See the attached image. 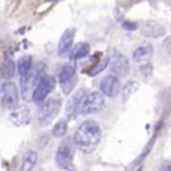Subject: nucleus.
I'll return each mask as SVG.
<instances>
[{"instance_id":"obj_1","label":"nucleus","mask_w":171,"mask_h":171,"mask_svg":"<svg viewBox=\"0 0 171 171\" xmlns=\"http://www.w3.org/2000/svg\"><path fill=\"white\" fill-rule=\"evenodd\" d=\"M101 138L102 131L98 123L93 120H87L76 129L73 141L78 150L84 154H90L98 147Z\"/></svg>"},{"instance_id":"obj_12","label":"nucleus","mask_w":171,"mask_h":171,"mask_svg":"<svg viewBox=\"0 0 171 171\" xmlns=\"http://www.w3.org/2000/svg\"><path fill=\"white\" fill-rule=\"evenodd\" d=\"M74 38H75V30L74 28H68L64 32V34L61 35L58 45V53L60 55H66L70 52L72 46L74 42Z\"/></svg>"},{"instance_id":"obj_5","label":"nucleus","mask_w":171,"mask_h":171,"mask_svg":"<svg viewBox=\"0 0 171 171\" xmlns=\"http://www.w3.org/2000/svg\"><path fill=\"white\" fill-rule=\"evenodd\" d=\"M104 97L100 92H90L89 94H86L83 97V101L81 103L80 112L82 115H92L101 112L104 108Z\"/></svg>"},{"instance_id":"obj_22","label":"nucleus","mask_w":171,"mask_h":171,"mask_svg":"<svg viewBox=\"0 0 171 171\" xmlns=\"http://www.w3.org/2000/svg\"><path fill=\"white\" fill-rule=\"evenodd\" d=\"M170 170H171V166L169 162H165L164 164H162L161 169H159V171H170Z\"/></svg>"},{"instance_id":"obj_4","label":"nucleus","mask_w":171,"mask_h":171,"mask_svg":"<svg viewBox=\"0 0 171 171\" xmlns=\"http://www.w3.org/2000/svg\"><path fill=\"white\" fill-rule=\"evenodd\" d=\"M55 84H56V81L52 75L42 76L38 81V83L35 84L34 92H33V95H32L33 102L36 103V104H41L47 98L49 94L54 90Z\"/></svg>"},{"instance_id":"obj_7","label":"nucleus","mask_w":171,"mask_h":171,"mask_svg":"<svg viewBox=\"0 0 171 171\" xmlns=\"http://www.w3.org/2000/svg\"><path fill=\"white\" fill-rule=\"evenodd\" d=\"M19 103V90L13 82L4 83L1 88V104L6 109H13Z\"/></svg>"},{"instance_id":"obj_17","label":"nucleus","mask_w":171,"mask_h":171,"mask_svg":"<svg viewBox=\"0 0 171 171\" xmlns=\"http://www.w3.org/2000/svg\"><path fill=\"white\" fill-rule=\"evenodd\" d=\"M152 54V46L151 45H144V46H140L136 50L132 53V58L134 61L136 62H141L150 58V55Z\"/></svg>"},{"instance_id":"obj_21","label":"nucleus","mask_w":171,"mask_h":171,"mask_svg":"<svg viewBox=\"0 0 171 171\" xmlns=\"http://www.w3.org/2000/svg\"><path fill=\"white\" fill-rule=\"evenodd\" d=\"M108 64H109V60L108 59H104V60H102V61H100L95 67H94L90 72H89V75L90 76H95V75H97L98 73H101L103 69L106 68L108 66Z\"/></svg>"},{"instance_id":"obj_16","label":"nucleus","mask_w":171,"mask_h":171,"mask_svg":"<svg viewBox=\"0 0 171 171\" xmlns=\"http://www.w3.org/2000/svg\"><path fill=\"white\" fill-rule=\"evenodd\" d=\"M75 73H76V69H75V66H74V64H64L59 72L60 84L74 80V78H75Z\"/></svg>"},{"instance_id":"obj_13","label":"nucleus","mask_w":171,"mask_h":171,"mask_svg":"<svg viewBox=\"0 0 171 171\" xmlns=\"http://www.w3.org/2000/svg\"><path fill=\"white\" fill-rule=\"evenodd\" d=\"M32 67H33V61H32V58L28 56V55L22 56L19 60V62H18V72H19L20 76H21L20 81L25 80L30 75L31 72H32Z\"/></svg>"},{"instance_id":"obj_23","label":"nucleus","mask_w":171,"mask_h":171,"mask_svg":"<svg viewBox=\"0 0 171 171\" xmlns=\"http://www.w3.org/2000/svg\"><path fill=\"white\" fill-rule=\"evenodd\" d=\"M142 170H143V166H140V168H138V169H137V170L136 171H142Z\"/></svg>"},{"instance_id":"obj_8","label":"nucleus","mask_w":171,"mask_h":171,"mask_svg":"<svg viewBox=\"0 0 171 171\" xmlns=\"http://www.w3.org/2000/svg\"><path fill=\"white\" fill-rule=\"evenodd\" d=\"M121 82L117 76H115L114 74L112 75H107L101 80L100 82V89L102 95L107 96V97L114 98L116 97L120 92H121Z\"/></svg>"},{"instance_id":"obj_2","label":"nucleus","mask_w":171,"mask_h":171,"mask_svg":"<svg viewBox=\"0 0 171 171\" xmlns=\"http://www.w3.org/2000/svg\"><path fill=\"white\" fill-rule=\"evenodd\" d=\"M75 149L76 147L72 138H64L60 143L55 154V163L60 169L64 171H78V168L74 163Z\"/></svg>"},{"instance_id":"obj_14","label":"nucleus","mask_w":171,"mask_h":171,"mask_svg":"<svg viewBox=\"0 0 171 171\" xmlns=\"http://www.w3.org/2000/svg\"><path fill=\"white\" fill-rule=\"evenodd\" d=\"M38 162V154L33 150L27 151L22 157V162L20 165V171H32Z\"/></svg>"},{"instance_id":"obj_18","label":"nucleus","mask_w":171,"mask_h":171,"mask_svg":"<svg viewBox=\"0 0 171 171\" xmlns=\"http://www.w3.org/2000/svg\"><path fill=\"white\" fill-rule=\"evenodd\" d=\"M15 73V64L12 59H6L5 62L1 67V76L5 80H10L14 76Z\"/></svg>"},{"instance_id":"obj_19","label":"nucleus","mask_w":171,"mask_h":171,"mask_svg":"<svg viewBox=\"0 0 171 171\" xmlns=\"http://www.w3.org/2000/svg\"><path fill=\"white\" fill-rule=\"evenodd\" d=\"M138 87H140V83L137 82L136 80H130V81H128V82L124 84L123 90H122L123 100H124V101H127L130 96H132V95L137 92Z\"/></svg>"},{"instance_id":"obj_9","label":"nucleus","mask_w":171,"mask_h":171,"mask_svg":"<svg viewBox=\"0 0 171 171\" xmlns=\"http://www.w3.org/2000/svg\"><path fill=\"white\" fill-rule=\"evenodd\" d=\"M10 121L15 127H26L32 121V114L28 107L26 106H17L12 109L10 114Z\"/></svg>"},{"instance_id":"obj_10","label":"nucleus","mask_w":171,"mask_h":171,"mask_svg":"<svg viewBox=\"0 0 171 171\" xmlns=\"http://www.w3.org/2000/svg\"><path fill=\"white\" fill-rule=\"evenodd\" d=\"M87 94V90L86 89H78L75 93L70 96L68 103H67V107H66V115L68 120H72V118L76 117L78 112H80V108H81V103L83 101V97L86 96Z\"/></svg>"},{"instance_id":"obj_15","label":"nucleus","mask_w":171,"mask_h":171,"mask_svg":"<svg viewBox=\"0 0 171 171\" xmlns=\"http://www.w3.org/2000/svg\"><path fill=\"white\" fill-rule=\"evenodd\" d=\"M90 46L87 42H78L70 49V59L72 60H80L86 58L89 54Z\"/></svg>"},{"instance_id":"obj_11","label":"nucleus","mask_w":171,"mask_h":171,"mask_svg":"<svg viewBox=\"0 0 171 171\" xmlns=\"http://www.w3.org/2000/svg\"><path fill=\"white\" fill-rule=\"evenodd\" d=\"M140 32H141V34L148 36V38H159V36L165 34V28L157 22L147 21V22L141 25Z\"/></svg>"},{"instance_id":"obj_20","label":"nucleus","mask_w":171,"mask_h":171,"mask_svg":"<svg viewBox=\"0 0 171 171\" xmlns=\"http://www.w3.org/2000/svg\"><path fill=\"white\" fill-rule=\"evenodd\" d=\"M67 128H68L67 121L66 120H60L59 122L53 127V129H52V135L54 137H56V138L64 137L66 135V132H67Z\"/></svg>"},{"instance_id":"obj_6","label":"nucleus","mask_w":171,"mask_h":171,"mask_svg":"<svg viewBox=\"0 0 171 171\" xmlns=\"http://www.w3.org/2000/svg\"><path fill=\"white\" fill-rule=\"evenodd\" d=\"M108 64L110 67L112 73L117 78H126L130 73V62L127 59V56L122 53L116 52L112 54Z\"/></svg>"},{"instance_id":"obj_3","label":"nucleus","mask_w":171,"mask_h":171,"mask_svg":"<svg viewBox=\"0 0 171 171\" xmlns=\"http://www.w3.org/2000/svg\"><path fill=\"white\" fill-rule=\"evenodd\" d=\"M62 106L61 97H50L46 102H42L38 114V122L41 127H48L58 116Z\"/></svg>"}]
</instances>
